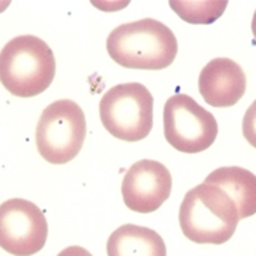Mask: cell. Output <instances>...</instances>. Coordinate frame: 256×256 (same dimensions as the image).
Instances as JSON below:
<instances>
[{
    "instance_id": "6da1fadb",
    "label": "cell",
    "mask_w": 256,
    "mask_h": 256,
    "mask_svg": "<svg viewBox=\"0 0 256 256\" xmlns=\"http://www.w3.org/2000/svg\"><path fill=\"white\" fill-rule=\"evenodd\" d=\"M178 48L173 31L152 18L118 25L107 37L108 56L128 69H166L176 59Z\"/></svg>"
},
{
    "instance_id": "7a4b0ae2",
    "label": "cell",
    "mask_w": 256,
    "mask_h": 256,
    "mask_svg": "<svg viewBox=\"0 0 256 256\" xmlns=\"http://www.w3.org/2000/svg\"><path fill=\"white\" fill-rule=\"evenodd\" d=\"M240 221L236 204L221 188L202 183L190 189L180 205L178 222L184 237L198 244L228 242Z\"/></svg>"
},
{
    "instance_id": "3957f363",
    "label": "cell",
    "mask_w": 256,
    "mask_h": 256,
    "mask_svg": "<svg viewBox=\"0 0 256 256\" xmlns=\"http://www.w3.org/2000/svg\"><path fill=\"white\" fill-rule=\"evenodd\" d=\"M54 75V54L36 36L15 37L0 52V82L15 97L30 98L44 92Z\"/></svg>"
},
{
    "instance_id": "277c9868",
    "label": "cell",
    "mask_w": 256,
    "mask_h": 256,
    "mask_svg": "<svg viewBox=\"0 0 256 256\" xmlns=\"http://www.w3.org/2000/svg\"><path fill=\"white\" fill-rule=\"evenodd\" d=\"M100 118L106 130L126 142L145 139L154 122V98L138 82L110 88L100 101Z\"/></svg>"
},
{
    "instance_id": "5b68a950",
    "label": "cell",
    "mask_w": 256,
    "mask_h": 256,
    "mask_svg": "<svg viewBox=\"0 0 256 256\" xmlns=\"http://www.w3.org/2000/svg\"><path fill=\"white\" fill-rule=\"evenodd\" d=\"M85 136L86 120L79 104L72 100H58L40 116L36 145L47 162L66 164L78 156Z\"/></svg>"
},
{
    "instance_id": "8992f818",
    "label": "cell",
    "mask_w": 256,
    "mask_h": 256,
    "mask_svg": "<svg viewBox=\"0 0 256 256\" xmlns=\"http://www.w3.org/2000/svg\"><path fill=\"white\" fill-rule=\"evenodd\" d=\"M216 118L186 94H176L164 106V136L180 152L198 154L217 139Z\"/></svg>"
},
{
    "instance_id": "52a82bcc",
    "label": "cell",
    "mask_w": 256,
    "mask_h": 256,
    "mask_svg": "<svg viewBox=\"0 0 256 256\" xmlns=\"http://www.w3.org/2000/svg\"><path fill=\"white\" fill-rule=\"evenodd\" d=\"M42 211L26 199L12 198L0 205V248L14 256H32L47 240Z\"/></svg>"
},
{
    "instance_id": "ba28073f",
    "label": "cell",
    "mask_w": 256,
    "mask_h": 256,
    "mask_svg": "<svg viewBox=\"0 0 256 256\" xmlns=\"http://www.w3.org/2000/svg\"><path fill=\"white\" fill-rule=\"evenodd\" d=\"M172 174L168 168L154 160H140L130 166L122 182L124 205L139 214H150L170 198Z\"/></svg>"
},
{
    "instance_id": "9c48e42d",
    "label": "cell",
    "mask_w": 256,
    "mask_h": 256,
    "mask_svg": "<svg viewBox=\"0 0 256 256\" xmlns=\"http://www.w3.org/2000/svg\"><path fill=\"white\" fill-rule=\"evenodd\" d=\"M198 88L206 104L217 108L232 107L246 92V75L234 60L217 58L200 70Z\"/></svg>"
},
{
    "instance_id": "30bf717a",
    "label": "cell",
    "mask_w": 256,
    "mask_h": 256,
    "mask_svg": "<svg viewBox=\"0 0 256 256\" xmlns=\"http://www.w3.org/2000/svg\"><path fill=\"white\" fill-rule=\"evenodd\" d=\"M204 183L216 184L232 198L240 220L256 214V176L252 172L242 167H220Z\"/></svg>"
},
{
    "instance_id": "8fae6325",
    "label": "cell",
    "mask_w": 256,
    "mask_h": 256,
    "mask_svg": "<svg viewBox=\"0 0 256 256\" xmlns=\"http://www.w3.org/2000/svg\"><path fill=\"white\" fill-rule=\"evenodd\" d=\"M108 256H167V249L162 237L157 232L124 224L112 233L107 242Z\"/></svg>"
},
{
    "instance_id": "7c38bea8",
    "label": "cell",
    "mask_w": 256,
    "mask_h": 256,
    "mask_svg": "<svg viewBox=\"0 0 256 256\" xmlns=\"http://www.w3.org/2000/svg\"><path fill=\"white\" fill-rule=\"evenodd\" d=\"M170 6L189 24H212L222 15L227 2H170Z\"/></svg>"
},
{
    "instance_id": "4fadbf2b",
    "label": "cell",
    "mask_w": 256,
    "mask_h": 256,
    "mask_svg": "<svg viewBox=\"0 0 256 256\" xmlns=\"http://www.w3.org/2000/svg\"><path fill=\"white\" fill-rule=\"evenodd\" d=\"M242 129H243V136H244V139L254 148H256V100L250 104V107L244 113Z\"/></svg>"
},
{
    "instance_id": "5bb4252c",
    "label": "cell",
    "mask_w": 256,
    "mask_h": 256,
    "mask_svg": "<svg viewBox=\"0 0 256 256\" xmlns=\"http://www.w3.org/2000/svg\"><path fill=\"white\" fill-rule=\"evenodd\" d=\"M58 256H92L86 249L80 248V246H69L66 249H63Z\"/></svg>"
},
{
    "instance_id": "9a60e30c",
    "label": "cell",
    "mask_w": 256,
    "mask_h": 256,
    "mask_svg": "<svg viewBox=\"0 0 256 256\" xmlns=\"http://www.w3.org/2000/svg\"><path fill=\"white\" fill-rule=\"evenodd\" d=\"M252 34H254V38L256 41V10L255 15H254V20H252Z\"/></svg>"
}]
</instances>
